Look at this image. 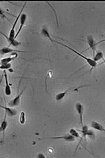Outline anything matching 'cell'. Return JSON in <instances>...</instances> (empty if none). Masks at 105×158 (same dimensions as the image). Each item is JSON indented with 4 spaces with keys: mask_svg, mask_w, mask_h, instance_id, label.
<instances>
[{
    "mask_svg": "<svg viewBox=\"0 0 105 158\" xmlns=\"http://www.w3.org/2000/svg\"><path fill=\"white\" fill-rule=\"evenodd\" d=\"M1 107L5 109V113L9 116H15L17 114V111H16L14 109H11L9 107H5V106H1Z\"/></svg>",
    "mask_w": 105,
    "mask_h": 158,
    "instance_id": "7c38bea8",
    "label": "cell"
},
{
    "mask_svg": "<svg viewBox=\"0 0 105 158\" xmlns=\"http://www.w3.org/2000/svg\"><path fill=\"white\" fill-rule=\"evenodd\" d=\"M25 121V114L24 112L21 113L20 117V123L21 124H24Z\"/></svg>",
    "mask_w": 105,
    "mask_h": 158,
    "instance_id": "ac0fdd59",
    "label": "cell"
},
{
    "mask_svg": "<svg viewBox=\"0 0 105 158\" xmlns=\"http://www.w3.org/2000/svg\"><path fill=\"white\" fill-rule=\"evenodd\" d=\"M103 63H104V64H105V59H104V61H103V62H102V63H100V64H99L98 66L100 65H101V64H103Z\"/></svg>",
    "mask_w": 105,
    "mask_h": 158,
    "instance_id": "603a6c76",
    "label": "cell"
},
{
    "mask_svg": "<svg viewBox=\"0 0 105 158\" xmlns=\"http://www.w3.org/2000/svg\"><path fill=\"white\" fill-rule=\"evenodd\" d=\"M11 67V64H1V69H8Z\"/></svg>",
    "mask_w": 105,
    "mask_h": 158,
    "instance_id": "d6986e66",
    "label": "cell"
},
{
    "mask_svg": "<svg viewBox=\"0 0 105 158\" xmlns=\"http://www.w3.org/2000/svg\"><path fill=\"white\" fill-rule=\"evenodd\" d=\"M26 3H27V2H25L24 5H23L22 8H21V11H20L19 15H18L17 17V19H16V20H15V22H14V24H13V27H12V29H11V30H10V33H9V38H7V37H6V36H5V34H3V33H2L1 32V33H2L4 36H5L6 38H7L8 41L10 42V43H11V42H12V41H13V39H14V37H15V27H16L17 23V22H18V21L19 20V18H20V17L21 16V13H22V11H23L24 8H25V6L26 5Z\"/></svg>",
    "mask_w": 105,
    "mask_h": 158,
    "instance_id": "7a4b0ae2",
    "label": "cell"
},
{
    "mask_svg": "<svg viewBox=\"0 0 105 158\" xmlns=\"http://www.w3.org/2000/svg\"><path fill=\"white\" fill-rule=\"evenodd\" d=\"M54 42H56L58 44H60L61 45L64 46V47H66V48H68L70 50H71V51L74 53L75 54H76L77 55H78L79 57H80L82 58L85 60L86 62H87V63H88V65H89L90 66H91V71H92V70L94 68H95V67L97 66V62H96L94 61L93 59H91V58L86 57L84 55H82V54L81 53H79V52H78L76 50H74L72 49V48H71V47H69V46H68L67 45H66L60 43V42H58L56 41H54Z\"/></svg>",
    "mask_w": 105,
    "mask_h": 158,
    "instance_id": "6da1fadb",
    "label": "cell"
},
{
    "mask_svg": "<svg viewBox=\"0 0 105 158\" xmlns=\"http://www.w3.org/2000/svg\"><path fill=\"white\" fill-rule=\"evenodd\" d=\"M74 88H75L74 87H71V88L66 90L64 92L58 93L56 96V100L58 101H60L61 100H62L65 96V95H66V94L68 93V91H70V90H74Z\"/></svg>",
    "mask_w": 105,
    "mask_h": 158,
    "instance_id": "8fae6325",
    "label": "cell"
},
{
    "mask_svg": "<svg viewBox=\"0 0 105 158\" xmlns=\"http://www.w3.org/2000/svg\"><path fill=\"white\" fill-rule=\"evenodd\" d=\"M105 41V40H102V41H101L99 42H98V43H96V44H95V45H98V44H99V43H101V42H103Z\"/></svg>",
    "mask_w": 105,
    "mask_h": 158,
    "instance_id": "7402d4cb",
    "label": "cell"
},
{
    "mask_svg": "<svg viewBox=\"0 0 105 158\" xmlns=\"http://www.w3.org/2000/svg\"><path fill=\"white\" fill-rule=\"evenodd\" d=\"M17 57V54L14 56L10 57L7 58H3L1 60V64H9L12 60L16 58Z\"/></svg>",
    "mask_w": 105,
    "mask_h": 158,
    "instance_id": "5bb4252c",
    "label": "cell"
},
{
    "mask_svg": "<svg viewBox=\"0 0 105 158\" xmlns=\"http://www.w3.org/2000/svg\"><path fill=\"white\" fill-rule=\"evenodd\" d=\"M1 54L4 55L6 54L11 53V52H22V53H27L28 51H22V50H17L12 49L9 47H3L0 50Z\"/></svg>",
    "mask_w": 105,
    "mask_h": 158,
    "instance_id": "ba28073f",
    "label": "cell"
},
{
    "mask_svg": "<svg viewBox=\"0 0 105 158\" xmlns=\"http://www.w3.org/2000/svg\"><path fill=\"white\" fill-rule=\"evenodd\" d=\"M75 109L76 110L80 118V123L83 126V108L82 104L80 102H77L75 105Z\"/></svg>",
    "mask_w": 105,
    "mask_h": 158,
    "instance_id": "5b68a950",
    "label": "cell"
},
{
    "mask_svg": "<svg viewBox=\"0 0 105 158\" xmlns=\"http://www.w3.org/2000/svg\"><path fill=\"white\" fill-rule=\"evenodd\" d=\"M6 114L5 113V117L4 118V120L2 121V123H1V132H3V137H5V130H6V128L7 127V125H8V123H7V121L6 120Z\"/></svg>",
    "mask_w": 105,
    "mask_h": 158,
    "instance_id": "4fadbf2b",
    "label": "cell"
},
{
    "mask_svg": "<svg viewBox=\"0 0 105 158\" xmlns=\"http://www.w3.org/2000/svg\"><path fill=\"white\" fill-rule=\"evenodd\" d=\"M47 3H48V4L50 6H51V7H52V9L53 10V11H54V14H55V15L56 16V21H57V23L58 25V20H57V17H56V11H55V10H54V8H53L52 6V5H50V4H49V2H47Z\"/></svg>",
    "mask_w": 105,
    "mask_h": 158,
    "instance_id": "ffe728a7",
    "label": "cell"
},
{
    "mask_svg": "<svg viewBox=\"0 0 105 158\" xmlns=\"http://www.w3.org/2000/svg\"><path fill=\"white\" fill-rule=\"evenodd\" d=\"M102 59H103V53L102 52H98L95 55V56L94 57L93 60H94V61L97 62L98 61Z\"/></svg>",
    "mask_w": 105,
    "mask_h": 158,
    "instance_id": "2e32d148",
    "label": "cell"
},
{
    "mask_svg": "<svg viewBox=\"0 0 105 158\" xmlns=\"http://www.w3.org/2000/svg\"><path fill=\"white\" fill-rule=\"evenodd\" d=\"M26 18H27V15H26V14L23 13V14H22L21 15V17H20V23H21V25H20V28H19V29H18L17 33V34L15 35V37H14V39H13V41H12V42H13V41H15V39L17 37L19 33H20L21 30L22 29L23 26H24V25H25V21H26ZM12 42H11V43H12Z\"/></svg>",
    "mask_w": 105,
    "mask_h": 158,
    "instance_id": "8992f818",
    "label": "cell"
},
{
    "mask_svg": "<svg viewBox=\"0 0 105 158\" xmlns=\"http://www.w3.org/2000/svg\"><path fill=\"white\" fill-rule=\"evenodd\" d=\"M4 76L5 78V93L7 96H10L11 94V90L10 88V86H9V82H8V77H7V72L6 70H4Z\"/></svg>",
    "mask_w": 105,
    "mask_h": 158,
    "instance_id": "52a82bcc",
    "label": "cell"
},
{
    "mask_svg": "<svg viewBox=\"0 0 105 158\" xmlns=\"http://www.w3.org/2000/svg\"><path fill=\"white\" fill-rule=\"evenodd\" d=\"M26 86L24 88V90H22V91L20 93V94H18L17 96H16L15 98L12 99V100L9 102L8 103L10 107H13V106H18V105L20 104V101H21V95L24 93V91L26 89Z\"/></svg>",
    "mask_w": 105,
    "mask_h": 158,
    "instance_id": "277c9868",
    "label": "cell"
},
{
    "mask_svg": "<svg viewBox=\"0 0 105 158\" xmlns=\"http://www.w3.org/2000/svg\"><path fill=\"white\" fill-rule=\"evenodd\" d=\"M62 139L68 142H73L75 140V137L70 134L65 135L64 136H58V137H48L46 138L39 139Z\"/></svg>",
    "mask_w": 105,
    "mask_h": 158,
    "instance_id": "3957f363",
    "label": "cell"
},
{
    "mask_svg": "<svg viewBox=\"0 0 105 158\" xmlns=\"http://www.w3.org/2000/svg\"><path fill=\"white\" fill-rule=\"evenodd\" d=\"M91 126L92 128L95 129L96 130L102 131V132L105 133V128H104L102 124H100L98 122H96L95 121H92L91 123Z\"/></svg>",
    "mask_w": 105,
    "mask_h": 158,
    "instance_id": "9c48e42d",
    "label": "cell"
},
{
    "mask_svg": "<svg viewBox=\"0 0 105 158\" xmlns=\"http://www.w3.org/2000/svg\"><path fill=\"white\" fill-rule=\"evenodd\" d=\"M87 42H88V45L90 46V48L89 49H91L93 51L94 57V51H95V43L94 42V40L93 38L92 37V36H89L87 38ZM89 49H88V50Z\"/></svg>",
    "mask_w": 105,
    "mask_h": 158,
    "instance_id": "30bf717a",
    "label": "cell"
},
{
    "mask_svg": "<svg viewBox=\"0 0 105 158\" xmlns=\"http://www.w3.org/2000/svg\"><path fill=\"white\" fill-rule=\"evenodd\" d=\"M69 133L71 135H72L74 137L76 138H80V136L77 130H76L74 128L70 129L69 131Z\"/></svg>",
    "mask_w": 105,
    "mask_h": 158,
    "instance_id": "9a60e30c",
    "label": "cell"
},
{
    "mask_svg": "<svg viewBox=\"0 0 105 158\" xmlns=\"http://www.w3.org/2000/svg\"><path fill=\"white\" fill-rule=\"evenodd\" d=\"M42 34H43L46 37H48L50 40H51L52 42H54V40L51 38V36H50L49 32H48L47 29H42Z\"/></svg>",
    "mask_w": 105,
    "mask_h": 158,
    "instance_id": "e0dca14e",
    "label": "cell"
},
{
    "mask_svg": "<svg viewBox=\"0 0 105 158\" xmlns=\"http://www.w3.org/2000/svg\"><path fill=\"white\" fill-rule=\"evenodd\" d=\"M38 157H39V158H46L45 156L44 155L41 154V153L39 154V155L38 156Z\"/></svg>",
    "mask_w": 105,
    "mask_h": 158,
    "instance_id": "44dd1931",
    "label": "cell"
}]
</instances>
